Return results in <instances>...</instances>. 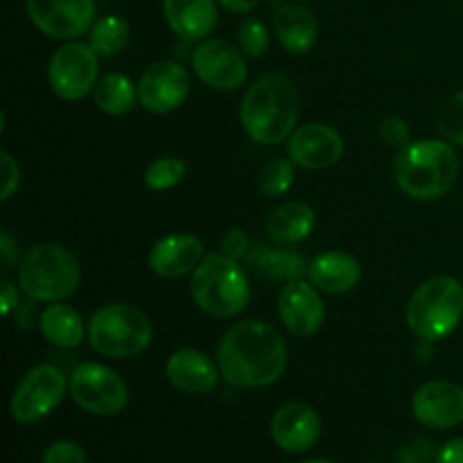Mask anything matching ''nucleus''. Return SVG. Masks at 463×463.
<instances>
[{"mask_svg":"<svg viewBox=\"0 0 463 463\" xmlns=\"http://www.w3.org/2000/svg\"><path fill=\"white\" fill-rule=\"evenodd\" d=\"M217 366L222 378L233 387H269L279 383L288 369L285 339L265 321L235 324L217 346Z\"/></svg>","mask_w":463,"mask_h":463,"instance_id":"nucleus-1","label":"nucleus"},{"mask_svg":"<svg viewBox=\"0 0 463 463\" xmlns=\"http://www.w3.org/2000/svg\"><path fill=\"white\" fill-rule=\"evenodd\" d=\"M298 111L297 84L285 72L258 77L240 104V120L249 138L260 145H279L294 134Z\"/></svg>","mask_w":463,"mask_h":463,"instance_id":"nucleus-2","label":"nucleus"},{"mask_svg":"<svg viewBox=\"0 0 463 463\" xmlns=\"http://www.w3.org/2000/svg\"><path fill=\"white\" fill-rule=\"evenodd\" d=\"M393 176L407 197L432 202L452 190L459 176V158L446 140H419L398 152Z\"/></svg>","mask_w":463,"mask_h":463,"instance_id":"nucleus-3","label":"nucleus"},{"mask_svg":"<svg viewBox=\"0 0 463 463\" xmlns=\"http://www.w3.org/2000/svg\"><path fill=\"white\" fill-rule=\"evenodd\" d=\"M190 294L206 315L231 319L247 310L251 288L238 260L224 253H211L193 271Z\"/></svg>","mask_w":463,"mask_h":463,"instance_id":"nucleus-4","label":"nucleus"},{"mask_svg":"<svg viewBox=\"0 0 463 463\" xmlns=\"http://www.w3.org/2000/svg\"><path fill=\"white\" fill-rule=\"evenodd\" d=\"M80 280V262L61 244H36L18 265V285L32 301H63L77 292Z\"/></svg>","mask_w":463,"mask_h":463,"instance_id":"nucleus-5","label":"nucleus"},{"mask_svg":"<svg viewBox=\"0 0 463 463\" xmlns=\"http://www.w3.org/2000/svg\"><path fill=\"white\" fill-rule=\"evenodd\" d=\"M463 319V285L452 276L430 279L407 303V326L423 342H439L455 333Z\"/></svg>","mask_w":463,"mask_h":463,"instance_id":"nucleus-6","label":"nucleus"},{"mask_svg":"<svg viewBox=\"0 0 463 463\" xmlns=\"http://www.w3.org/2000/svg\"><path fill=\"white\" fill-rule=\"evenodd\" d=\"M89 344L104 357H136L152 342L147 315L129 303H109L99 307L89 324Z\"/></svg>","mask_w":463,"mask_h":463,"instance_id":"nucleus-7","label":"nucleus"},{"mask_svg":"<svg viewBox=\"0 0 463 463\" xmlns=\"http://www.w3.org/2000/svg\"><path fill=\"white\" fill-rule=\"evenodd\" d=\"M68 392L84 411L95 416H116L129 402V389L113 369L95 362L80 364L68 378Z\"/></svg>","mask_w":463,"mask_h":463,"instance_id":"nucleus-8","label":"nucleus"},{"mask_svg":"<svg viewBox=\"0 0 463 463\" xmlns=\"http://www.w3.org/2000/svg\"><path fill=\"white\" fill-rule=\"evenodd\" d=\"M68 392V380L61 369L52 364H39L23 375L12 393L9 410L16 423H39L61 405Z\"/></svg>","mask_w":463,"mask_h":463,"instance_id":"nucleus-9","label":"nucleus"},{"mask_svg":"<svg viewBox=\"0 0 463 463\" xmlns=\"http://www.w3.org/2000/svg\"><path fill=\"white\" fill-rule=\"evenodd\" d=\"M99 61L98 52L90 48V43H71L54 50L48 63V81L50 89L61 99L75 102V99L86 98L98 84Z\"/></svg>","mask_w":463,"mask_h":463,"instance_id":"nucleus-10","label":"nucleus"},{"mask_svg":"<svg viewBox=\"0 0 463 463\" xmlns=\"http://www.w3.org/2000/svg\"><path fill=\"white\" fill-rule=\"evenodd\" d=\"M27 14L45 36L72 41L93 27L95 0H27Z\"/></svg>","mask_w":463,"mask_h":463,"instance_id":"nucleus-11","label":"nucleus"},{"mask_svg":"<svg viewBox=\"0 0 463 463\" xmlns=\"http://www.w3.org/2000/svg\"><path fill=\"white\" fill-rule=\"evenodd\" d=\"M193 68L203 84L217 90L240 89L249 77L242 52L224 39L202 41L193 50Z\"/></svg>","mask_w":463,"mask_h":463,"instance_id":"nucleus-12","label":"nucleus"},{"mask_svg":"<svg viewBox=\"0 0 463 463\" xmlns=\"http://www.w3.org/2000/svg\"><path fill=\"white\" fill-rule=\"evenodd\" d=\"M190 95V75L181 63L156 61L138 81V102L152 113H170Z\"/></svg>","mask_w":463,"mask_h":463,"instance_id":"nucleus-13","label":"nucleus"},{"mask_svg":"<svg viewBox=\"0 0 463 463\" xmlns=\"http://www.w3.org/2000/svg\"><path fill=\"white\" fill-rule=\"evenodd\" d=\"M344 140L337 129L321 122H307L298 127L288 143V156L303 170H326L342 158Z\"/></svg>","mask_w":463,"mask_h":463,"instance_id":"nucleus-14","label":"nucleus"},{"mask_svg":"<svg viewBox=\"0 0 463 463\" xmlns=\"http://www.w3.org/2000/svg\"><path fill=\"white\" fill-rule=\"evenodd\" d=\"M411 414L432 430H450L463 423V387L446 380L423 384L414 393Z\"/></svg>","mask_w":463,"mask_h":463,"instance_id":"nucleus-15","label":"nucleus"},{"mask_svg":"<svg viewBox=\"0 0 463 463\" xmlns=\"http://www.w3.org/2000/svg\"><path fill=\"white\" fill-rule=\"evenodd\" d=\"M279 315L289 333L310 337L324 326L326 307L315 285H307L301 279L283 285L279 294Z\"/></svg>","mask_w":463,"mask_h":463,"instance_id":"nucleus-16","label":"nucleus"},{"mask_svg":"<svg viewBox=\"0 0 463 463\" xmlns=\"http://www.w3.org/2000/svg\"><path fill=\"white\" fill-rule=\"evenodd\" d=\"M321 437V419L307 402H288L271 419V439L289 455L307 452Z\"/></svg>","mask_w":463,"mask_h":463,"instance_id":"nucleus-17","label":"nucleus"},{"mask_svg":"<svg viewBox=\"0 0 463 463\" xmlns=\"http://www.w3.org/2000/svg\"><path fill=\"white\" fill-rule=\"evenodd\" d=\"M165 375L175 389L184 393H211L220 383V366L202 351L181 348L170 355L165 364Z\"/></svg>","mask_w":463,"mask_h":463,"instance_id":"nucleus-18","label":"nucleus"},{"mask_svg":"<svg viewBox=\"0 0 463 463\" xmlns=\"http://www.w3.org/2000/svg\"><path fill=\"white\" fill-rule=\"evenodd\" d=\"M203 244L197 235L175 233L158 240L149 251V267L163 279H181L203 260Z\"/></svg>","mask_w":463,"mask_h":463,"instance_id":"nucleus-19","label":"nucleus"},{"mask_svg":"<svg viewBox=\"0 0 463 463\" xmlns=\"http://www.w3.org/2000/svg\"><path fill=\"white\" fill-rule=\"evenodd\" d=\"M163 12L184 41H203L217 25L215 0H163Z\"/></svg>","mask_w":463,"mask_h":463,"instance_id":"nucleus-20","label":"nucleus"},{"mask_svg":"<svg viewBox=\"0 0 463 463\" xmlns=\"http://www.w3.org/2000/svg\"><path fill=\"white\" fill-rule=\"evenodd\" d=\"M307 279L326 294H346L360 283L362 267L351 253L328 251L307 265Z\"/></svg>","mask_w":463,"mask_h":463,"instance_id":"nucleus-21","label":"nucleus"},{"mask_svg":"<svg viewBox=\"0 0 463 463\" xmlns=\"http://www.w3.org/2000/svg\"><path fill=\"white\" fill-rule=\"evenodd\" d=\"M274 32L288 52L303 54L317 43L319 25H317L315 14L307 7H303V5H285L276 12Z\"/></svg>","mask_w":463,"mask_h":463,"instance_id":"nucleus-22","label":"nucleus"},{"mask_svg":"<svg viewBox=\"0 0 463 463\" xmlns=\"http://www.w3.org/2000/svg\"><path fill=\"white\" fill-rule=\"evenodd\" d=\"M244 260H247V267H251L256 274L269 280L292 283V280H301L307 274L306 258L298 251H294V249L256 244V247H251V251H249Z\"/></svg>","mask_w":463,"mask_h":463,"instance_id":"nucleus-23","label":"nucleus"},{"mask_svg":"<svg viewBox=\"0 0 463 463\" xmlns=\"http://www.w3.org/2000/svg\"><path fill=\"white\" fill-rule=\"evenodd\" d=\"M39 326L43 337L59 348H75L89 337V328L81 321L80 312L66 303H52L45 307Z\"/></svg>","mask_w":463,"mask_h":463,"instance_id":"nucleus-24","label":"nucleus"},{"mask_svg":"<svg viewBox=\"0 0 463 463\" xmlns=\"http://www.w3.org/2000/svg\"><path fill=\"white\" fill-rule=\"evenodd\" d=\"M315 229V211L303 202H289L267 217V233L280 244H297Z\"/></svg>","mask_w":463,"mask_h":463,"instance_id":"nucleus-25","label":"nucleus"},{"mask_svg":"<svg viewBox=\"0 0 463 463\" xmlns=\"http://www.w3.org/2000/svg\"><path fill=\"white\" fill-rule=\"evenodd\" d=\"M93 99L99 111L109 113V116H122L134 109L136 99H138V86L129 77L111 72L95 84Z\"/></svg>","mask_w":463,"mask_h":463,"instance_id":"nucleus-26","label":"nucleus"},{"mask_svg":"<svg viewBox=\"0 0 463 463\" xmlns=\"http://www.w3.org/2000/svg\"><path fill=\"white\" fill-rule=\"evenodd\" d=\"M90 48L102 57L118 54L129 43V25L120 16H104L90 27Z\"/></svg>","mask_w":463,"mask_h":463,"instance_id":"nucleus-27","label":"nucleus"},{"mask_svg":"<svg viewBox=\"0 0 463 463\" xmlns=\"http://www.w3.org/2000/svg\"><path fill=\"white\" fill-rule=\"evenodd\" d=\"M294 163L292 158H274L265 163L258 172V188L267 197H280L294 185Z\"/></svg>","mask_w":463,"mask_h":463,"instance_id":"nucleus-28","label":"nucleus"},{"mask_svg":"<svg viewBox=\"0 0 463 463\" xmlns=\"http://www.w3.org/2000/svg\"><path fill=\"white\" fill-rule=\"evenodd\" d=\"M185 176V163L176 156H163L149 163L145 170V184L152 190H170Z\"/></svg>","mask_w":463,"mask_h":463,"instance_id":"nucleus-29","label":"nucleus"},{"mask_svg":"<svg viewBox=\"0 0 463 463\" xmlns=\"http://www.w3.org/2000/svg\"><path fill=\"white\" fill-rule=\"evenodd\" d=\"M238 43L249 57H262L269 50V30L260 18H244L238 30Z\"/></svg>","mask_w":463,"mask_h":463,"instance_id":"nucleus-30","label":"nucleus"},{"mask_svg":"<svg viewBox=\"0 0 463 463\" xmlns=\"http://www.w3.org/2000/svg\"><path fill=\"white\" fill-rule=\"evenodd\" d=\"M439 131L446 140L463 145V90L452 95L439 116Z\"/></svg>","mask_w":463,"mask_h":463,"instance_id":"nucleus-31","label":"nucleus"},{"mask_svg":"<svg viewBox=\"0 0 463 463\" xmlns=\"http://www.w3.org/2000/svg\"><path fill=\"white\" fill-rule=\"evenodd\" d=\"M41 463H89L86 452L75 441H57L48 446Z\"/></svg>","mask_w":463,"mask_h":463,"instance_id":"nucleus-32","label":"nucleus"},{"mask_svg":"<svg viewBox=\"0 0 463 463\" xmlns=\"http://www.w3.org/2000/svg\"><path fill=\"white\" fill-rule=\"evenodd\" d=\"M380 136L389 147H401L405 149L410 145V127L402 118H387L380 125Z\"/></svg>","mask_w":463,"mask_h":463,"instance_id":"nucleus-33","label":"nucleus"},{"mask_svg":"<svg viewBox=\"0 0 463 463\" xmlns=\"http://www.w3.org/2000/svg\"><path fill=\"white\" fill-rule=\"evenodd\" d=\"M249 251H251V244H249V235L244 231L233 229L222 238V253L233 260H240V258H247Z\"/></svg>","mask_w":463,"mask_h":463,"instance_id":"nucleus-34","label":"nucleus"},{"mask_svg":"<svg viewBox=\"0 0 463 463\" xmlns=\"http://www.w3.org/2000/svg\"><path fill=\"white\" fill-rule=\"evenodd\" d=\"M0 161H3V194H0V199L7 202L21 184V170H18V163L14 161L9 152H0Z\"/></svg>","mask_w":463,"mask_h":463,"instance_id":"nucleus-35","label":"nucleus"},{"mask_svg":"<svg viewBox=\"0 0 463 463\" xmlns=\"http://www.w3.org/2000/svg\"><path fill=\"white\" fill-rule=\"evenodd\" d=\"M437 463H463V437L452 439L439 450Z\"/></svg>","mask_w":463,"mask_h":463,"instance_id":"nucleus-36","label":"nucleus"},{"mask_svg":"<svg viewBox=\"0 0 463 463\" xmlns=\"http://www.w3.org/2000/svg\"><path fill=\"white\" fill-rule=\"evenodd\" d=\"M0 294H3V297H0V307H3V315H9V312L18 306V289L14 288L9 280H3V283H0Z\"/></svg>","mask_w":463,"mask_h":463,"instance_id":"nucleus-37","label":"nucleus"},{"mask_svg":"<svg viewBox=\"0 0 463 463\" xmlns=\"http://www.w3.org/2000/svg\"><path fill=\"white\" fill-rule=\"evenodd\" d=\"M0 256H3L5 267H12L18 258L16 244H14V238L7 231H3V235H0Z\"/></svg>","mask_w":463,"mask_h":463,"instance_id":"nucleus-38","label":"nucleus"},{"mask_svg":"<svg viewBox=\"0 0 463 463\" xmlns=\"http://www.w3.org/2000/svg\"><path fill=\"white\" fill-rule=\"evenodd\" d=\"M217 3H220L222 7L229 9V12H233V14H247V12H251L253 7H256L258 0H217Z\"/></svg>","mask_w":463,"mask_h":463,"instance_id":"nucleus-39","label":"nucleus"},{"mask_svg":"<svg viewBox=\"0 0 463 463\" xmlns=\"http://www.w3.org/2000/svg\"><path fill=\"white\" fill-rule=\"evenodd\" d=\"M306 463H333V461H326V459H312V461H306Z\"/></svg>","mask_w":463,"mask_h":463,"instance_id":"nucleus-40","label":"nucleus"},{"mask_svg":"<svg viewBox=\"0 0 463 463\" xmlns=\"http://www.w3.org/2000/svg\"><path fill=\"white\" fill-rule=\"evenodd\" d=\"M297 3H301V0H297Z\"/></svg>","mask_w":463,"mask_h":463,"instance_id":"nucleus-41","label":"nucleus"}]
</instances>
